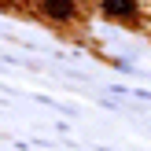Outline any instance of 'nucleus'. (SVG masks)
Returning a JSON list of instances; mask_svg holds the SVG:
<instances>
[{
  "mask_svg": "<svg viewBox=\"0 0 151 151\" xmlns=\"http://www.w3.org/2000/svg\"><path fill=\"white\" fill-rule=\"evenodd\" d=\"M41 7L52 15V19H70V11H74V0H44Z\"/></svg>",
  "mask_w": 151,
  "mask_h": 151,
  "instance_id": "nucleus-1",
  "label": "nucleus"
},
{
  "mask_svg": "<svg viewBox=\"0 0 151 151\" xmlns=\"http://www.w3.org/2000/svg\"><path fill=\"white\" fill-rule=\"evenodd\" d=\"M103 11L122 19V15H129V11H133V0H103Z\"/></svg>",
  "mask_w": 151,
  "mask_h": 151,
  "instance_id": "nucleus-2",
  "label": "nucleus"
}]
</instances>
